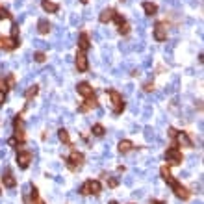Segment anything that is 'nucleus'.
I'll return each instance as SVG.
<instances>
[{"mask_svg":"<svg viewBox=\"0 0 204 204\" xmlns=\"http://www.w3.org/2000/svg\"><path fill=\"white\" fill-rule=\"evenodd\" d=\"M76 69H78V72H85L87 71V58H85V54L82 50L76 54Z\"/></svg>","mask_w":204,"mask_h":204,"instance_id":"nucleus-8","label":"nucleus"},{"mask_svg":"<svg viewBox=\"0 0 204 204\" xmlns=\"http://www.w3.org/2000/svg\"><path fill=\"white\" fill-rule=\"evenodd\" d=\"M41 6H43V9H45L46 13H58V9H59V6L54 4V2H50V0H43Z\"/></svg>","mask_w":204,"mask_h":204,"instance_id":"nucleus-14","label":"nucleus"},{"mask_svg":"<svg viewBox=\"0 0 204 204\" xmlns=\"http://www.w3.org/2000/svg\"><path fill=\"white\" fill-rule=\"evenodd\" d=\"M0 193H2V191H0Z\"/></svg>","mask_w":204,"mask_h":204,"instance_id":"nucleus-37","label":"nucleus"},{"mask_svg":"<svg viewBox=\"0 0 204 204\" xmlns=\"http://www.w3.org/2000/svg\"><path fill=\"white\" fill-rule=\"evenodd\" d=\"M154 39L158 41V43H163L165 39H167V28H165V24H156L154 26Z\"/></svg>","mask_w":204,"mask_h":204,"instance_id":"nucleus-7","label":"nucleus"},{"mask_svg":"<svg viewBox=\"0 0 204 204\" xmlns=\"http://www.w3.org/2000/svg\"><path fill=\"white\" fill-rule=\"evenodd\" d=\"M17 35H19V24L15 22V24L11 26V37H13V39H17Z\"/></svg>","mask_w":204,"mask_h":204,"instance_id":"nucleus-26","label":"nucleus"},{"mask_svg":"<svg viewBox=\"0 0 204 204\" xmlns=\"http://www.w3.org/2000/svg\"><path fill=\"white\" fill-rule=\"evenodd\" d=\"M176 143L178 145H182V147H189V149H193V141L189 139V136L186 134V132H176Z\"/></svg>","mask_w":204,"mask_h":204,"instance_id":"nucleus-9","label":"nucleus"},{"mask_svg":"<svg viewBox=\"0 0 204 204\" xmlns=\"http://www.w3.org/2000/svg\"><path fill=\"white\" fill-rule=\"evenodd\" d=\"M82 195H98L100 193V182L97 180H87L82 188H80Z\"/></svg>","mask_w":204,"mask_h":204,"instance_id":"nucleus-2","label":"nucleus"},{"mask_svg":"<svg viewBox=\"0 0 204 204\" xmlns=\"http://www.w3.org/2000/svg\"><path fill=\"white\" fill-rule=\"evenodd\" d=\"M76 91H78V95H82V97H91V95H93V87H91L87 82H80V84L76 85Z\"/></svg>","mask_w":204,"mask_h":204,"instance_id":"nucleus-10","label":"nucleus"},{"mask_svg":"<svg viewBox=\"0 0 204 204\" xmlns=\"http://www.w3.org/2000/svg\"><path fill=\"white\" fill-rule=\"evenodd\" d=\"M165 182H167V184L173 188V191H175V195H176L178 199H182V201H188V199H189V191H188L184 186H180V184H178V182H176V180H175L171 175L165 178Z\"/></svg>","mask_w":204,"mask_h":204,"instance_id":"nucleus-1","label":"nucleus"},{"mask_svg":"<svg viewBox=\"0 0 204 204\" xmlns=\"http://www.w3.org/2000/svg\"><path fill=\"white\" fill-rule=\"evenodd\" d=\"M143 11H145L149 17H152V15H156V13H158V6H156V4H152V2H143Z\"/></svg>","mask_w":204,"mask_h":204,"instance_id":"nucleus-15","label":"nucleus"},{"mask_svg":"<svg viewBox=\"0 0 204 204\" xmlns=\"http://www.w3.org/2000/svg\"><path fill=\"white\" fill-rule=\"evenodd\" d=\"M121 2H123V0H121Z\"/></svg>","mask_w":204,"mask_h":204,"instance_id":"nucleus-36","label":"nucleus"},{"mask_svg":"<svg viewBox=\"0 0 204 204\" xmlns=\"http://www.w3.org/2000/svg\"><path fill=\"white\" fill-rule=\"evenodd\" d=\"M78 45H80V50L85 52V50L89 48V35H87V33H80V37H78Z\"/></svg>","mask_w":204,"mask_h":204,"instance_id":"nucleus-16","label":"nucleus"},{"mask_svg":"<svg viewBox=\"0 0 204 204\" xmlns=\"http://www.w3.org/2000/svg\"><path fill=\"white\" fill-rule=\"evenodd\" d=\"M165 160L171 163V165H178V163H182V152L176 149V147H171L167 152H165Z\"/></svg>","mask_w":204,"mask_h":204,"instance_id":"nucleus-4","label":"nucleus"},{"mask_svg":"<svg viewBox=\"0 0 204 204\" xmlns=\"http://www.w3.org/2000/svg\"><path fill=\"white\" fill-rule=\"evenodd\" d=\"M30 162H32V152L20 150V152L17 154V165H19L20 169H26V167L30 165Z\"/></svg>","mask_w":204,"mask_h":204,"instance_id":"nucleus-6","label":"nucleus"},{"mask_svg":"<svg viewBox=\"0 0 204 204\" xmlns=\"http://www.w3.org/2000/svg\"><path fill=\"white\" fill-rule=\"evenodd\" d=\"M132 149H134V145H132L130 141H126V139L119 141V152H121V154H126V152H130Z\"/></svg>","mask_w":204,"mask_h":204,"instance_id":"nucleus-19","label":"nucleus"},{"mask_svg":"<svg viewBox=\"0 0 204 204\" xmlns=\"http://www.w3.org/2000/svg\"><path fill=\"white\" fill-rule=\"evenodd\" d=\"M104 132H106V130H104V126H102V124H95V126H93V134H95L97 137H102V136H104Z\"/></svg>","mask_w":204,"mask_h":204,"instance_id":"nucleus-22","label":"nucleus"},{"mask_svg":"<svg viewBox=\"0 0 204 204\" xmlns=\"http://www.w3.org/2000/svg\"><path fill=\"white\" fill-rule=\"evenodd\" d=\"M37 91H39V87H37V85H30V87L26 89V93H24V97H26V98L30 100V98H33V97L37 95Z\"/></svg>","mask_w":204,"mask_h":204,"instance_id":"nucleus-21","label":"nucleus"},{"mask_svg":"<svg viewBox=\"0 0 204 204\" xmlns=\"http://www.w3.org/2000/svg\"><path fill=\"white\" fill-rule=\"evenodd\" d=\"M80 2H82V4H87V0H80Z\"/></svg>","mask_w":204,"mask_h":204,"instance_id":"nucleus-35","label":"nucleus"},{"mask_svg":"<svg viewBox=\"0 0 204 204\" xmlns=\"http://www.w3.org/2000/svg\"><path fill=\"white\" fill-rule=\"evenodd\" d=\"M82 163H84V154L78 152V150L71 152V156H69V167L71 169H80Z\"/></svg>","mask_w":204,"mask_h":204,"instance_id":"nucleus-5","label":"nucleus"},{"mask_svg":"<svg viewBox=\"0 0 204 204\" xmlns=\"http://www.w3.org/2000/svg\"><path fill=\"white\" fill-rule=\"evenodd\" d=\"M119 33H121V35H128V33H130V26H128V22L119 24Z\"/></svg>","mask_w":204,"mask_h":204,"instance_id":"nucleus-23","label":"nucleus"},{"mask_svg":"<svg viewBox=\"0 0 204 204\" xmlns=\"http://www.w3.org/2000/svg\"><path fill=\"white\" fill-rule=\"evenodd\" d=\"M6 89H7V82L0 80V93H6Z\"/></svg>","mask_w":204,"mask_h":204,"instance_id":"nucleus-29","label":"nucleus"},{"mask_svg":"<svg viewBox=\"0 0 204 204\" xmlns=\"http://www.w3.org/2000/svg\"><path fill=\"white\" fill-rule=\"evenodd\" d=\"M143 87H145V91H152V89H154V84H152V82H147Z\"/></svg>","mask_w":204,"mask_h":204,"instance_id":"nucleus-30","label":"nucleus"},{"mask_svg":"<svg viewBox=\"0 0 204 204\" xmlns=\"http://www.w3.org/2000/svg\"><path fill=\"white\" fill-rule=\"evenodd\" d=\"M7 143H9V145H11V147H15V145H17V143H19V141H17V139H15V137H11V139H9V141H7Z\"/></svg>","mask_w":204,"mask_h":204,"instance_id":"nucleus-31","label":"nucleus"},{"mask_svg":"<svg viewBox=\"0 0 204 204\" xmlns=\"http://www.w3.org/2000/svg\"><path fill=\"white\" fill-rule=\"evenodd\" d=\"M37 32H39V33H48V32H50V22H48L46 19H41V20L37 22Z\"/></svg>","mask_w":204,"mask_h":204,"instance_id":"nucleus-18","label":"nucleus"},{"mask_svg":"<svg viewBox=\"0 0 204 204\" xmlns=\"http://www.w3.org/2000/svg\"><path fill=\"white\" fill-rule=\"evenodd\" d=\"M33 59H35L37 63H43V61L46 59V54H45V52H35V56H33Z\"/></svg>","mask_w":204,"mask_h":204,"instance_id":"nucleus-24","label":"nucleus"},{"mask_svg":"<svg viewBox=\"0 0 204 204\" xmlns=\"http://www.w3.org/2000/svg\"><path fill=\"white\" fill-rule=\"evenodd\" d=\"M93 108H97V98L93 97H87V100L84 102V104H80L78 106V111H82V113H85V111H89V110H93Z\"/></svg>","mask_w":204,"mask_h":204,"instance_id":"nucleus-11","label":"nucleus"},{"mask_svg":"<svg viewBox=\"0 0 204 204\" xmlns=\"http://www.w3.org/2000/svg\"><path fill=\"white\" fill-rule=\"evenodd\" d=\"M110 95V98H111V106H113V113L115 115H119V113H123V110H124V102H123V97L117 93V91H110L108 93Z\"/></svg>","mask_w":204,"mask_h":204,"instance_id":"nucleus-3","label":"nucleus"},{"mask_svg":"<svg viewBox=\"0 0 204 204\" xmlns=\"http://www.w3.org/2000/svg\"><path fill=\"white\" fill-rule=\"evenodd\" d=\"M58 137H59V141H61V143H65V145H69V143H71L69 132H67V130H63V128H61V130L58 132Z\"/></svg>","mask_w":204,"mask_h":204,"instance_id":"nucleus-20","label":"nucleus"},{"mask_svg":"<svg viewBox=\"0 0 204 204\" xmlns=\"http://www.w3.org/2000/svg\"><path fill=\"white\" fill-rule=\"evenodd\" d=\"M145 136H147V139H152L154 137V130L152 128H145Z\"/></svg>","mask_w":204,"mask_h":204,"instance_id":"nucleus-28","label":"nucleus"},{"mask_svg":"<svg viewBox=\"0 0 204 204\" xmlns=\"http://www.w3.org/2000/svg\"><path fill=\"white\" fill-rule=\"evenodd\" d=\"M2 182H4V186L6 188H9V189H13L15 186H17V180H15V176L6 169V175H2Z\"/></svg>","mask_w":204,"mask_h":204,"instance_id":"nucleus-13","label":"nucleus"},{"mask_svg":"<svg viewBox=\"0 0 204 204\" xmlns=\"http://www.w3.org/2000/svg\"><path fill=\"white\" fill-rule=\"evenodd\" d=\"M110 204H119V202H117V201H111V202H110Z\"/></svg>","mask_w":204,"mask_h":204,"instance_id":"nucleus-34","label":"nucleus"},{"mask_svg":"<svg viewBox=\"0 0 204 204\" xmlns=\"http://www.w3.org/2000/svg\"><path fill=\"white\" fill-rule=\"evenodd\" d=\"M169 136L175 137V136H176V130H175V128H169Z\"/></svg>","mask_w":204,"mask_h":204,"instance_id":"nucleus-32","label":"nucleus"},{"mask_svg":"<svg viewBox=\"0 0 204 204\" xmlns=\"http://www.w3.org/2000/svg\"><path fill=\"white\" fill-rule=\"evenodd\" d=\"M0 19H11V13L4 7H0Z\"/></svg>","mask_w":204,"mask_h":204,"instance_id":"nucleus-27","label":"nucleus"},{"mask_svg":"<svg viewBox=\"0 0 204 204\" xmlns=\"http://www.w3.org/2000/svg\"><path fill=\"white\" fill-rule=\"evenodd\" d=\"M4 100H6V93H0V106L4 104Z\"/></svg>","mask_w":204,"mask_h":204,"instance_id":"nucleus-33","label":"nucleus"},{"mask_svg":"<svg viewBox=\"0 0 204 204\" xmlns=\"http://www.w3.org/2000/svg\"><path fill=\"white\" fill-rule=\"evenodd\" d=\"M115 13H117V11H115V9H111V7H108V9H102V13L98 15V20L106 24V22H110V20L115 17Z\"/></svg>","mask_w":204,"mask_h":204,"instance_id":"nucleus-12","label":"nucleus"},{"mask_svg":"<svg viewBox=\"0 0 204 204\" xmlns=\"http://www.w3.org/2000/svg\"><path fill=\"white\" fill-rule=\"evenodd\" d=\"M108 186L113 189V188H117L119 186V178H115V176H111V178H108Z\"/></svg>","mask_w":204,"mask_h":204,"instance_id":"nucleus-25","label":"nucleus"},{"mask_svg":"<svg viewBox=\"0 0 204 204\" xmlns=\"http://www.w3.org/2000/svg\"><path fill=\"white\" fill-rule=\"evenodd\" d=\"M19 46V41L17 39H13V37H4V45H2V48H6V50H13V48H17Z\"/></svg>","mask_w":204,"mask_h":204,"instance_id":"nucleus-17","label":"nucleus"}]
</instances>
